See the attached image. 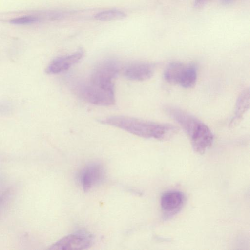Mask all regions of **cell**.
<instances>
[{"instance_id": "14", "label": "cell", "mask_w": 250, "mask_h": 250, "mask_svg": "<svg viewBox=\"0 0 250 250\" xmlns=\"http://www.w3.org/2000/svg\"><path fill=\"white\" fill-rule=\"evenodd\" d=\"M10 106L7 103H0V113L4 114L10 111Z\"/></svg>"}, {"instance_id": "8", "label": "cell", "mask_w": 250, "mask_h": 250, "mask_svg": "<svg viewBox=\"0 0 250 250\" xmlns=\"http://www.w3.org/2000/svg\"><path fill=\"white\" fill-rule=\"evenodd\" d=\"M83 55V50L80 48L70 54L57 57L49 63L46 69V72L49 74H56L65 71L77 63Z\"/></svg>"}, {"instance_id": "5", "label": "cell", "mask_w": 250, "mask_h": 250, "mask_svg": "<svg viewBox=\"0 0 250 250\" xmlns=\"http://www.w3.org/2000/svg\"><path fill=\"white\" fill-rule=\"evenodd\" d=\"M197 69L192 63L172 62L166 68L164 78L168 83L183 88L193 87L197 81Z\"/></svg>"}, {"instance_id": "6", "label": "cell", "mask_w": 250, "mask_h": 250, "mask_svg": "<svg viewBox=\"0 0 250 250\" xmlns=\"http://www.w3.org/2000/svg\"><path fill=\"white\" fill-rule=\"evenodd\" d=\"M92 242V235L84 232L69 234L53 244L51 250H83L88 248Z\"/></svg>"}, {"instance_id": "15", "label": "cell", "mask_w": 250, "mask_h": 250, "mask_svg": "<svg viewBox=\"0 0 250 250\" xmlns=\"http://www.w3.org/2000/svg\"><path fill=\"white\" fill-rule=\"evenodd\" d=\"M208 0H195L194 5L196 8H199L202 7L205 4Z\"/></svg>"}, {"instance_id": "12", "label": "cell", "mask_w": 250, "mask_h": 250, "mask_svg": "<svg viewBox=\"0 0 250 250\" xmlns=\"http://www.w3.org/2000/svg\"><path fill=\"white\" fill-rule=\"evenodd\" d=\"M126 16V14L122 11L112 9L99 12L94 16V18L99 21H108L122 19Z\"/></svg>"}, {"instance_id": "7", "label": "cell", "mask_w": 250, "mask_h": 250, "mask_svg": "<svg viewBox=\"0 0 250 250\" xmlns=\"http://www.w3.org/2000/svg\"><path fill=\"white\" fill-rule=\"evenodd\" d=\"M154 66L150 62H134L122 68L123 75L132 81H142L149 79L154 72Z\"/></svg>"}, {"instance_id": "10", "label": "cell", "mask_w": 250, "mask_h": 250, "mask_svg": "<svg viewBox=\"0 0 250 250\" xmlns=\"http://www.w3.org/2000/svg\"><path fill=\"white\" fill-rule=\"evenodd\" d=\"M250 94L249 89L243 90L238 97L234 115L230 122V126L234 127L238 125L250 107Z\"/></svg>"}, {"instance_id": "16", "label": "cell", "mask_w": 250, "mask_h": 250, "mask_svg": "<svg viewBox=\"0 0 250 250\" xmlns=\"http://www.w3.org/2000/svg\"><path fill=\"white\" fill-rule=\"evenodd\" d=\"M233 0H222V3L225 5H228L231 3Z\"/></svg>"}, {"instance_id": "3", "label": "cell", "mask_w": 250, "mask_h": 250, "mask_svg": "<svg viewBox=\"0 0 250 250\" xmlns=\"http://www.w3.org/2000/svg\"><path fill=\"white\" fill-rule=\"evenodd\" d=\"M72 90L81 99L97 105L108 106L115 104V90L92 84L86 79L75 83Z\"/></svg>"}, {"instance_id": "9", "label": "cell", "mask_w": 250, "mask_h": 250, "mask_svg": "<svg viewBox=\"0 0 250 250\" xmlns=\"http://www.w3.org/2000/svg\"><path fill=\"white\" fill-rule=\"evenodd\" d=\"M103 176L104 170L101 165L94 163L87 166L83 169L81 177L83 191H89L102 179Z\"/></svg>"}, {"instance_id": "4", "label": "cell", "mask_w": 250, "mask_h": 250, "mask_svg": "<svg viewBox=\"0 0 250 250\" xmlns=\"http://www.w3.org/2000/svg\"><path fill=\"white\" fill-rule=\"evenodd\" d=\"M122 68L120 63L116 60L105 59L95 65L86 80L102 88L114 90L113 81Z\"/></svg>"}, {"instance_id": "11", "label": "cell", "mask_w": 250, "mask_h": 250, "mask_svg": "<svg viewBox=\"0 0 250 250\" xmlns=\"http://www.w3.org/2000/svg\"><path fill=\"white\" fill-rule=\"evenodd\" d=\"M183 195L179 191H171L164 193L161 198V207L166 212L177 211L182 206Z\"/></svg>"}, {"instance_id": "1", "label": "cell", "mask_w": 250, "mask_h": 250, "mask_svg": "<svg viewBox=\"0 0 250 250\" xmlns=\"http://www.w3.org/2000/svg\"><path fill=\"white\" fill-rule=\"evenodd\" d=\"M102 124L113 126L145 138L160 140L171 137L177 128L170 124L154 122L125 116H112L101 119Z\"/></svg>"}, {"instance_id": "2", "label": "cell", "mask_w": 250, "mask_h": 250, "mask_svg": "<svg viewBox=\"0 0 250 250\" xmlns=\"http://www.w3.org/2000/svg\"><path fill=\"white\" fill-rule=\"evenodd\" d=\"M165 111L184 130L195 152L203 154L211 146L213 135L210 128L199 119L172 106H166Z\"/></svg>"}, {"instance_id": "13", "label": "cell", "mask_w": 250, "mask_h": 250, "mask_svg": "<svg viewBox=\"0 0 250 250\" xmlns=\"http://www.w3.org/2000/svg\"><path fill=\"white\" fill-rule=\"evenodd\" d=\"M39 20L38 17L33 16H27L13 19L10 22L16 24H25L35 23Z\"/></svg>"}]
</instances>
